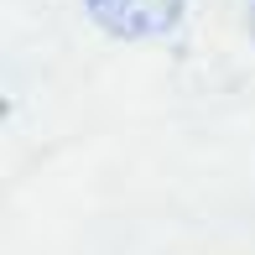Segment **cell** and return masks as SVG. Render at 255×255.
I'll list each match as a JSON object with an SVG mask.
<instances>
[{"instance_id": "obj_1", "label": "cell", "mask_w": 255, "mask_h": 255, "mask_svg": "<svg viewBox=\"0 0 255 255\" xmlns=\"http://www.w3.org/2000/svg\"><path fill=\"white\" fill-rule=\"evenodd\" d=\"M84 10L115 42H156L177 31L188 0H84Z\"/></svg>"}, {"instance_id": "obj_2", "label": "cell", "mask_w": 255, "mask_h": 255, "mask_svg": "<svg viewBox=\"0 0 255 255\" xmlns=\"http://www.w3.org/2000/svg\"><path fill=\"white\" fill-rule=\"evenodd\" d=\"M245 26H250V37H255V0H245Z\"/></svg>"}]
</instances>
